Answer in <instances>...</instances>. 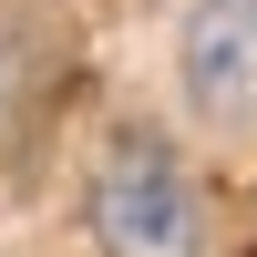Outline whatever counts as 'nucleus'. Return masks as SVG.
Segmentation results:
<instances>
[{
  "instance_id": "f257e3e1",
  "label": "nucleus",
  "mask_w": 257,
  "mask_h": 257,
  "mask_svg": "<svg viewBox=\"0 0 257 257\" xmlns=\"http://www.w3.org/2000/svg\"><path fill=\"white\" fill-rule=\"evenodd\" d=\"M93 247L103 257H206V206L196 175L155 134H123L93 165Z\"/></svg>"
},
{
  "instance_id": "f03ea898",
  "label": "nucleus",
  "mask_w": 257,
  "mask_h": 257,
  "mask_svg": "<svg viewBox=\"0 0 257 257\" xmlns=\"http://www.w3.org/2000/svg\"><path fill=\"white\" fill-rule=\"evenodd\" d=\"M175 82L196 103V123H247L257 113V0H185Z\"/></svg>"
}]
</instances>
